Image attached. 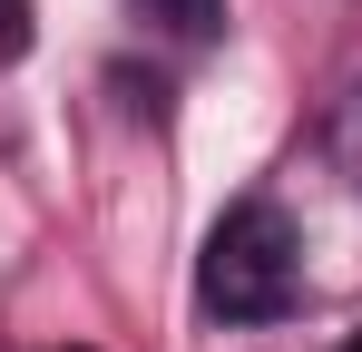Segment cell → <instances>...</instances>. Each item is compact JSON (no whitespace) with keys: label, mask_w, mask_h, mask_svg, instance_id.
<instances>
[{"label":"cell","mask_w":362,"mask_h":352,"mask_svg":"<svg viewBox=\"0 0 362 352\" xmlns=\"http://www.w3.org/2000/svg\"><path fill=\"white\" fill-rule=\"evenodd\" d=\"M196 293H206L216 323H274V313H294V293H303V235H294V216L264 206V196H245L235 216L206 235Z\"/></svg>","instance_id":"6da1fadb"},{"label":"cell","mask_w":362,"mask_h":352,"mask_svg":"<svg viewBox=\"0 0 362 352\" xmlns=\"http://www.w3.org/2000/svg\"><path fill=\"white\" fill-rule=\"evenodd\" d=\"M137 20H157L167 40L196 49V40H216V30H226V0H137Z\"/></svg>","instance_id":"7a4b0ae2"},{"label":"cell","mask_w":362,"mask_h":352,"mask_svg":"<svg viewBox=\"0 0 362 352\" xmlns=\"http://www.w3.org/2000/svg\"><path fill=\"white\" fill-rule=\"evenodd\" d=\"M343 352H362V333H353V343H343Z\"/></svg>","instance_id":"3957f363"}]
</instances>
